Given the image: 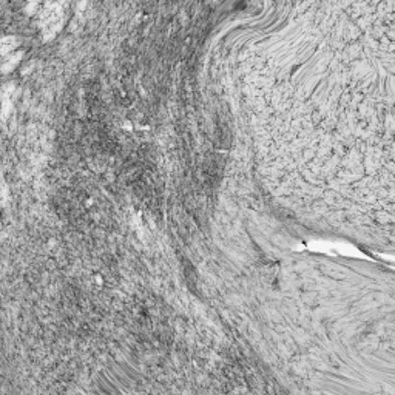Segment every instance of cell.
<instances>
[{
    "mask_svg": "<svg viewBox=\"0 0 395 395\" xmlns=\"http://www.w3.org/2000/svg\"><path fill=\"white\" fill-rule=\"evenodd\" d=\"M16 47V40L13 37H3L0 40V57L5 56L6 53H9Z\"/></svg>",
    "mask_w": 395,
    "mask_h": 395,
    "instance_id": "obj_1",
    "label": "cell"
}]
</instances>
